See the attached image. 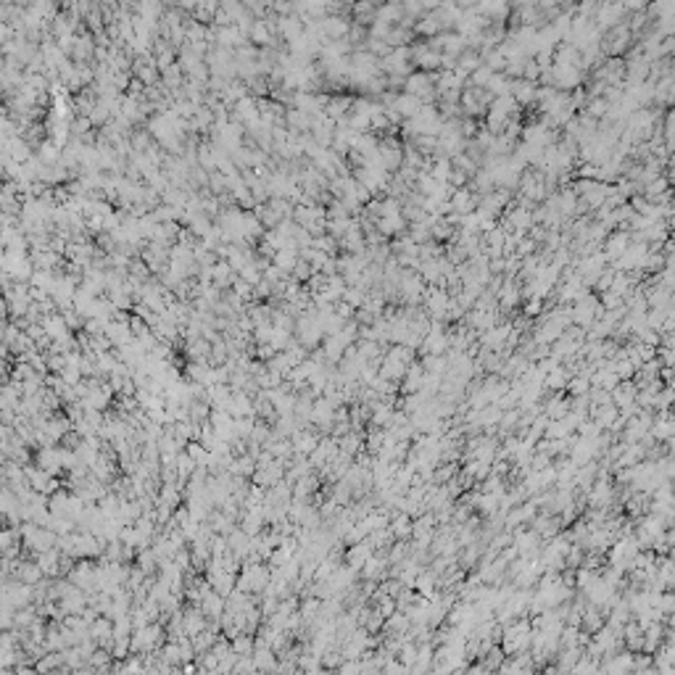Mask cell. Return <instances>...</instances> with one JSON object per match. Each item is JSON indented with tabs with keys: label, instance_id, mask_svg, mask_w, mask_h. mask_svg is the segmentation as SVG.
Listing matches in <instances>:
<instances>
[{
	"label": "cell",
	"instance_id": "obj_1",
	"mask_svg": "<svg viewBox=\"0 0 675 675\" xmlns=\"http://www.w3.org/2000/svg\"><path fill=\"white\" fill-rule=\"evenodd\" d=\"M533 641V628L525 623V620H514L512 625H507L504 630V649L510 654H520L531 646Z\"/></svg>",
	"mask_w": 675,
	"mask_h": 675
},
{
	"label": "cell",
	"instance_id": "obj_3",
	"mask_svg": "<svg viewBox=\"0 0 675 675\" xmlns=\"http://www.w3.org/2000/svg\"><path fill=\"white\" fill-rule=\"evenodd\" d=\"M510 95L514 98L517 106H533L535 101H538V84L528 82V80H514Z\"/></svg>",
	"mask_w": 675,
	"mask_h": 675
},
{
	"label": "cell",
	"instance_id": "obj_5",
	"mask_svg": "<svg viewBox=\"0 0 675 675\" xmlns=\"http://www.w3.org/2000/svg\"><path fill=\"white\" fill-rule=\"evenodd\" d=\"M633 654H615L607 662V675H633Z\"/></svg>",
	"mask_w": 675,
	"mask_h": 675
},
{
	"label": "cell",
	"instance_id": "obj_4",
	"mask_svg": "<svg viewBox=\"0 0 675 675\" xmlns=\"http://www.w3.org/2000/svg\"><path fill=\"white\" fill-rule=\"evenodd\" d=\"M369 557H372V549H369L367 541L354 544L351 549H348V554H346V568H348V570H362Z\"/></svg>",
	"mask_w": 675,
	"mask_h": 675
},
{
	"label": "cell",
	"instance_id": "obj_2",
	"mask_svg": "<svg viewBox=\"0 0 675 675\" xmlns=\"http://www.w3.org/2000/svg\"><path fill=\"white\" fill-rule=\"evenodd\" d=\"M630 232H625V230H617V232H612V235H607L604 237V253L607 259H612V261H617L623 253H625V249L630 246Z\"/></svg>",
	"mask_w": 675,
	"mask_h": 675
}]
</instances>
